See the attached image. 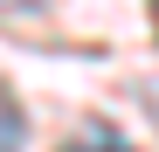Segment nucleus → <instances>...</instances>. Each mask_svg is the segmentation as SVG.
Wrapping results in <instances>:
<instances>
[{
	"mask_svg": "<svg viewBox=\"0 0 159 152\" xmlns=\"http://www.w3.org/2000/svg\"><path fill=\"white\" fill-rule=\"evenodd\" d=\"M152 14H159V7H152Z\"/></svg>",
	"mask_w": 159,
	"mask_h": 152,
	"instance_id": "4",
	"label": "nucleus"
},
{
	"mask_svg": "<svg viewBox=\"0 0 159 152\" xmlns=\"http://www.w3.org/2000/svg\"><path fill=\"white\" fill-rule=\"evenodd\" d=\"M145 104H152V111H159V83H152V90H145Z\"/></svg>",
	"mask_w": 159,
	"mask_h": 152,
	"instance_id": "3",
	"label": "nucleus"
},
{
	"mask_svg": "<svg viewBox=\"0 0 159 152\" xmlns=\"http://www.w3.org/2000/svg\"><path fill=\"white\" fill-rule=\"evenodd\" d=\"M62 152H131V145H125L118 132H104V124H90V132H76Z\"/></svg>",
	"mask_w": 159,
	"mask_h": 152,
	"instance_id": "1",
	"label": "nucleus"
},
{
	"mask_svg": "<svg viewBox=\"0 0 159 152\" xmlns=\"http://www.w3.org/2000/svg\"><path fill=\"white\" fill-rule=\"evenodd\" d=\"M0 152H21V111L0 97Z\"/></svg>",
	"mask_w": 159,
	"mask_h": 152,
	"instance_id": "2",
	"label": "nucleus"
}]
</instances>
